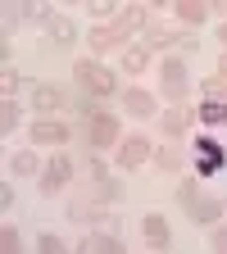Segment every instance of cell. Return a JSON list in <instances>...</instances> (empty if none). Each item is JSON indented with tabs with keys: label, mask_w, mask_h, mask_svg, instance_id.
Wrapping results in <instances>:
<instances>
[{
	"label": "cell",
	"mask_w": 227,
	"mask_h": 254,
	"mask_svg": "<svg viewBox=\"0 0 227 254\" xmlns=\"http://www.w3.org/2000/svg\"><path fill=\"white\" fill-rule=\"evenodd\" d=\"M73 173H77V159H69V154H50L46 159V168H41V177H37V186H41V195H59L64 186L73 182Z\"/></svg>",
	"instance_id": "5"
},
{
	"label": "cell",
	"mask_w": 227,
	"mask_h": 254,
	"mask_svg": "<svg viewBox=\"0 0 227 254\" xmlns=\"http://www.w3.org/2000/svg\"><path fill=\"white\" fill-rule=\"evenodd\" d=\"M209 250L227 254V227H223V222H214V236H209Z\"/></svg>",
	"instance_id": "30"
},
{
	"label": "cell",
	"mask_w": 227,
	"mask_h": 254,
	"mask_svg": "<svg viewBox=\"0 0 227 254\" xmlns=\"http://www.w3.org/2000/svg\"><path fill=\"white\" fill-rule=\"evenodd\" d=\"M37 250H41V254H64L69 245H64V241H59L55 232H41V236H37Z\"/></svg>",
	"instance_id": "27"
},
{
	"label": "cell",
	"mask_w": 227,
	"mask_h": 254,
	"mask_svg": "<svg viewBox=\"0 0 227 254\" xmlns=\"http://www.w3.org/2000/svg\"><path fill=\"white\" fill-rule=\"evenodd\" d=\"M173 46H177V32L159 27V23H150V27H146V50H173Z\"/></svg>",
	"instance_id": "18"
},
{
	"label": "cell",
	"mask_w": 227,
	"mask_h": 254,
	"mask_svg": "<svg viewBox=\"0 0 227 254\" xmlns=\"http://www.w3.org/2000/svg\"><path fill=\"white\" fill-rule=\"evenodd\" d=\"M159 77H164L159 95H164L168 105H182L186 95H191V82H186V59H182V55H164V59H159Z\"/></svg>",
	"instance_id": "3"
},
{
	"label": "cell",
	"mask_w": 227,
	"mask_h": 254,
	"mask_svg": "<svg viewBox=\"0 0 227 254\" xmlns=\"http://www.w3.org/2000/svg\"><path fill=\"white\" fill-rule=\"evenodd\" d=\"M91 195L100 200V204H109V209H114V204L123 200V186H118L114 177H100V182H95V190H91Z\"/></svg>",
	"instance_id": "23"
},
{
	"label": "cell",
	"mask_w": 227,
	"mask_h": 254,
	"mask_svg": "<svg viewBox=\"0 0 227 254\" xmlns=\"http://www.w3.org/2000/svg\"><path fill=\"white\" fill-rule=\"evenodd\" d=\"M118 109H123L127 118H154V91H146V86L118 91Z\"/></svg>",
	"instance_id": "10"
},
{
	"label": "cell",
	"mask_w": 227,
	"mask_h": 254,
	"mask_svg": "<svg viewBox=\"0 0 227 254\" xmlns=\"http://www.w3.org/2000/svg\"><path fill=\"white\" fill-rule=\"evenodd\" d=\"M223 204H227V195H223Z\"/></svg>",
	"instance_id": "37"
},
{
	"label": "cell",
	"mask_w": 227,
	"mask_h": 254,
	"mask_svg": "<svg viewBox=\"0 0 227 254\" xmlns=\"http://www.w3.org/2000/svg\"><path fill=\"white\" fill-rule=\"evenodd\" d=\"M82 250L86 254H123V241L109 232H91V236H82Z\"/></svg>",
	"instance_id": "16"
},
{
	"label": "cell",
	"mask_w": 227,
	"mask_h": 254,
	"mask_svg": "<svg viewBox=\"0 0 227 254\" xmlns=\"http://www.w3.org/2000/svg\"><path fill=\"white\" fill-rule=\"evenodd\" d=\"M18 23H27L23 18V5H5V32H14Z\"/></svg>",
	"instance_id": "31"
},
{
	"label": "cell",
	"mask_w": 227,
	"mask_h": 254,
	"mask_svg": "<svg viewBox=\"0 0 227 254\" xmlns=\"http://www.w3.org/2000/svg\"><path fill=\"white\" fill-rule=\"evenodd\" d=\"M0 132H5V136H9V132H18V105H14V100L0 105Z\"/></svg>",
	"instance_id": "26"
},
{
	"label": "cell",
	"mask_w": 227,
	"mask_h": 254,
	"mask_svg": "<svg viewBox=\"0 0 227 254\" xmlns=\"http://www.w3.org/2000/svg\"><path fill=\"white\" fill-rule=\"evenodd\" d=\"M109 14H123L114 0H95V5H91V18H109Z\"/></svg>",
	"instance_id": "32"
},
{
	"label": "cell",
	"mask_w": 227,
	"mask_h": 254,
	"mask_svg": "<svg viewBox=\"0 0 227 254\" xmlns=\"http://www.w3.org/2000/svg\"><path fill=\"white\" fill-rule=\"evenodd\" d=\"M182 209H186V218H191V222H200V227H214V222H218V218L227 213L223 195H209V190H200V195L182 200Z\"/></svg>",
	"instance_id": "6"
},
{
	"label": "cell",
	"mask_w": 227,
	"mask_h": 254,
	"mask_svg": "<svg viewBox=\"0 0 227 254\" xmlns=\"http://www.w3.org/2000/svg\"><path fill=\"white\" fill-rule=\"evenodd\" d=\"M9 173H14V177H41V168H37V154H32V150H18V154L9 159Z\"/></svg>",
	"instance_id": "20"
},
{
	"label": "cell",
	"mask_w": 227,
	"mask_h": 254,
	"mask_svg": "<svg viewBox=\"0 0 227 254\" xmlns=\"http://www.w3.org/2000/svg\"><path fill=\"white\" fill-rule=\"evenodd\" d=\"M123 68L132 73V77L146 73V68H150V50H146V46H127V50H123Z\"/></svg>",
	"instance_id": "19"
},
{
	"label": "cell",
	"mask_w": 227,
	"mask_h": 254,
	"mask_svg": "<svg viewBox=\"0 0 227 254\" xmlns=\"http://www.w3.org/2000/svg\"><path fill=\"white\" fill-rule=\"evenodd\" d=\"M27 136H32V145H64V141H73V127L50 118V114H41L37 123L27 127Z\"/></svg>",
	"instance_id": "7"
},
{
	"label": "cell",
	"mask_w": 227,
	"mask_h": 254,
	"mask_svg": "<svg viewBox=\"0 0 227 254\" xmlns=\"http://www.w3.org/2000/svg\"><path fill=\"white\" fill-rule=\"evenodd\" d=\"M82 136H86L95 150L118 145V118H114V114H91V118H86V127H82Z\"/></svg>",
	"instance_id": "9"
},
{
	"label": "cell",
	"mask_w": 227,
	"mask_h": 254,
	"mask_svg": "<svg viewBox=\"0 0 227 254\" xmlns=\"http://www.w3.org/2000/svg\"><path fill=\"white\" fill-rule=\"evenodd\" d=\"M141 236H146V250H168L173 245V227L164 213H146L141 218Z\"/></svg>",
	"instance_id": "13"
},
{
	"label": "cell",
	"mask_w": 227,
	"mask_h": 254,
	"mask_svg": "<svg viewBox=\"0 0 227 254\" xmlns=\"http://www.w3.org/2000/svg\"><path fill=\"white\" fill-rule=\"evenodd\" d=\"M182 164H186V159H182V150H177V145H164V150H154V168H159V173H177Z\"/></svg>",
	"instance_id": "22"
},
{
	"label": "cell",
	"mask_w": 227,
	"mask_h": 254,
	"mask_svg": "<svg viewBox=\"0 0 227 254\" xmlns=\"http://www.w3.org/2000/svg\"><path fill=\"white\" fill-rule=\"evenodd\" d=\"M218 41H223V50H227V23H223V27H218Z\"/></svg>",
	"instance_id": "36"
},
{
	"label": "cell",
	"mask_w": 227,
	"mask_h": 254,
	"mask_svg": "<svg viewBox=\"0 0 227 254\" xmlns=\"http://www.w3.org/2000/svg\"><path fill=\"white\" fill-rule=\"evenodd\" d=\"M218 77H223V82H227V50H223V55H218Z\"/></svg>",
	"instance_id": "35"
},
{
	"label": "cell",
	"mask_w": 227,
	"mask_h": 254,
	"mask_svg": "<svg viewBox=\"0 0 227 254\" xmlns=\"http://www.w3.org/2000/svg\"><path fill=\"white\" fill-rule=\"evenodd\" d=\"M173 14H177L186 27H200V23L209 18V5H200V0H177V5H173Z\"/></svg>",
	"instance_id": "17"
},
{
	"label": "cell",
	"mask_w": 227,
	"mask_h": 254,
	"mask_svg": "<svg viewBox=\"0 0 227 254\" xmlns=\"http://www.w3.org/2000/svg\"><path fill=\"white\" fill-rule=\"evenodd\" d=\"M173 50H191V55H196L200 46H196V37H191V32H182V37H177V46H173Z\"/></svg>",
	"instance_id": "33"
},
{
	"label": "cell",
	"mask_w": 227,
	"mask_h": 254,
	"mask_svg": "<svg viewBox=\"0 0 227 254\" xmlns=\"http://www.w3.org/2000/svg\"><path fill=\"white\" fill-rule=\"evenodd\" d=\"M18 245H23V241H18V232H14L9 222H5V227H0V250H5V254H14Z\"/></svg>",
	"instance_id": "29"
},
{
	"label": "cell",
	"mask_w": 227,
	"mask_h": 254,
	"mask_svg": "<svg viewBox=\"0 0 227 254\" xmlns=\"http://www.w3.org/2000/svg\"><path fill=\"white\" fill-rule=\"evenodd\" d=\"M69 218L73 222H105L109 218V204H100L95 195H77V200H69Z\"/></svg>",
	"instance_id": "14"
},
{
	"label": "cell",
	"mask_w": 227,
	"mask_h": 254,
	"mask_svg": "<svg viewBox=\"0 0 227 254\" xmlns=\"http://www.w3.org/2000/svg\"><path fill=\"white\" fill-rule=\"evenodd\" d=\"M27 95H32V109L37 114H55V109H64L73 100L64 86H55V82H27Z\"/></svg>",
	"instance_id": "8"
},
{
	"label": "cell",
	"mask_w": 227,
	"mask_h": 254,
	"mask_svg": "<svg viewBox=\"0 0 227 254\" xmlns=\"http://www.w3.org/2000/svg\"><path fill=\"white\" fill-rule=\"evenodd\" d=\"M18 86H27V82H23L14 68H5V73H0V91H5V100H14V91H18Z\"/></svg>",
	"instance_id": "28"
},
{
	"label": "cell",
	"mask_w": 227,
	"mask_h": 254,
	"mask_svg": "<svg viewBox=\"0 0 227 254\" xmlns=\"http://www.w3.org/2000/svg\"><path fill=\"white\" fill-rule=\"evenodd\" d=\"M196 123H205V127H223V123H227V105H218V100H205V105L196 109Z\"/></svg>",
	"instance_id": "21"
},
{
	"label": "cell",
	"mask_w": 227,
	"mask_h": 254,
	"mask_svg": "<svg viewBox=\"0 0 227 254\" xmlns=\"http://www.w3.org/2000/svg\"><path fill=\"white\" fill-rule=\"evenodd\" d=\"M150 154H154L150 150V136H141V132L137 136H123L118 141V168H141V164H150Z\"/></svg>",
	"instance_id": "12"
},
{
	"label": "cell",
	"mask_w": 227,
	"mask_h": 254,
	"mask_svg": "<svg viewBox=\"0 0 227 254\" xmlns=\"http://www.w3.org/2000/svg\"><path fill=\"white\" fill-rule=\"evenodd\" d=\"M9 204H14V190H9V182H5V186H0V209L9 213Z\"/></svg>",
	"instance_id": "34"
},
{
	"label": "cell",
	"mask_w": 227,
	"mask_h": 254,
	"mask_svg": "<svg viewBox=\"0 0 227 254\" xmlns=\"http://www.w3.org/2000/svg\"><path fill=\"white\" fill-rule=\"evenodd\" d=\"M82 177H86V182H100V177H109V164H105L100 154H86V159H82Z\"/></svg>",
	"instance_id": "24"
},
{
	"label": "cell",
	"mask_w": 227,
	"mask_h": 254,
	"mask_svg": "<svg viewBox=\"0 0 227 254\" xmlns=\"http://www.w3.org/2000/svg\"><path fill=\"white\" fill-rule=\"evenodd\" d=\"M46 37H50L59 50H69V46L77 41V23H73V18H64V14H55V18L46 23Z\"/></svg>",
	"instance_id": "15"
},
{
	"label": "cell",
	"mask_w": 227,
	"mask_h": 254,
	"mask_svg": "<svg viewBox=\"0 0 227 254\" xmlns=\"http://www.w3.org/2000/svg\"><path fill=\"white\" fill-rule=\"evenodd\" d=\"M150 9L146 5H127L114 23H100V27H91L86 32V46L100 55V50H114V46H127V37H132L137 27H150V18H146Z\"/></svg>",
	"instance_id": "1"
},
{
	"label": "cell",
	"mask_w": 227,
	"mask_h": 254,
	"mask_svg": "<svg viewBox=\"0 0 227 254\" xmlns=\"http://www.w3.org/2000/svg\"><path fill=\"white\" fill-rule=\"evenodd\" d=\"M73 82H77V91L95 95V100L118 95V77L105 68V64H95V59H73Z\"/></svg>",
	"instance_id": "2"
},
{
	"label": "cell",
	"mask_w": 227,
	"mask_h": 254,
	"mask_svg": "<svg viewBox=\"0 0 227 254\" xmlns=\"http://www.w3.org/2000/svg\"><path fill=\"white\" fill-rule=\"evenodd\" d=\"M200 95H205V100L227 105V82H223V77H205V82H200Z\"/></svg>",
	"instance_id": "25"
},
{
	"label": "cell",
	"mask_w": 227,
	"mask_h": 254,
	"mask_svg": "<svg viewBox=\"0 0 227 254\" xmlns=\"http://www.w3.org/2000/svg\"><path fill=\"white\" fill-rule=\"evenodd\" d=\"M191 150H196V177H214L223 164H227V145L218 141V136H209V132H196L191 136Z\"/></svg>",
	"instance_id": "4"
},
{
	"label": "cell",
	"mask_w": 227,
	"mask_h": 254,
	"mask_svg": "<svg viewBox=\"0 0 227 254\" xmlns=\"http://www.w3.org/2000/svg\"><path fill=\"white\" fill-rule=\"evenodd\" d=\"M191 127H196V114H191V109H182V105H173V109H164V114H159V132H164L168 141L191 136Z\"/></svg>",
	"instance_id": "11"
}]
</instances>
